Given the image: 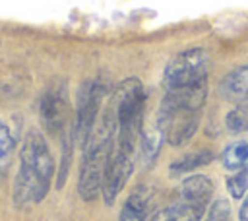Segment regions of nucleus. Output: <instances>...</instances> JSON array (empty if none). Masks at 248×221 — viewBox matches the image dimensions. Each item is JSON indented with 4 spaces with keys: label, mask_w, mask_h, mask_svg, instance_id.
Listing matches in <instances>:
<instances>
[{
    "label": "nucleus",
    "mask_w": 248,
    "mask_h": 221,
    "mask_svg": "<svg viewBox=\"0 0 248 221\" xmlns=\"http://www.w3.org/2000/svg\"><path fill=\"white\" fill-rule=\"evenodd\" d=\"M12 149H14V138H12V132H10V128L0 120V173H2V169L6 167Z\"/></svg>",
    "instance_id": "obj_18"
},
{
    "label": "nucleus",
    "mask_w": 248,
    "mask_h": 221,
    "mask_svg": "<svg viewBox=\"0 0 248 221\" xmlns=\"http://www.w3.org/2000/svg\"><path fill=\"white\" fill-rule=\"evenodd\" d=\"M205 99L207 81L192 87H176L165 91L155 126L170 145H182L196 134Z\"/></svg>",
    "instance_id": "obj_1"
},
{
    "label": "nucleus",
    "mask_w": 248,
    "mask_h": 221,
    "mask_svg": "<svg viewBox=\"0 0 248 221\" xmlns=\"http://www.w3.org/2000/svg\"><path fill=\"white\" fill-rule=\"evenodd\" d=\"M149 213V192L145 188H136L124 202L118 221H147Z\"/></svg>",
    "instance_id": "obj_11"
},
{
    "label": "nucleus",
    "mask_w": 248,
    "mask_h": 221,
    "mask_svg": "<svg viewBox=\"0 0 248 221\" xmlns=\"http://www.w3.org/2000/svg\"><path fill=\"white\" fill-rule=\"evenodd\" d=\"M225 126L231 134H240L248 130V105L232 107L225 116Z\"/></svg>",
    "instance_id": "obj_16"
},
{
    "label": "nucleus",
    "mask_w": 248,
    "mask_h": 221,
    "mask_svg": "<svg viewBox=\"0 0 248 221\" xmlns=\"http://www.w3.org/2000/svg\"><path fill=\"white\" fill-rule=\"evenodd\" d=\"M39 116L43 128L48 134L52 136L64 134V128L68 126L70 120V105H68L64 81H52L43 91L39 101Z\"/></svg>",
    "instance_id": "obj_6"
},
{
    "label": "nucleus",
    "mask_w": 248,
    "mask_h": 221,
    "mask_svg": "<svg viewBox=\"0 0 248 221\" xmlns=\"http://www.w3.org/2000/svg\"><path fill=\"white\" fill-rule=\"evenodd\" d=\"M54 161L46 140L41 132H27L19 151V171L14 180V204L23 207L31 202H41L50 186Z\"/></svg>",
    "instance_id": "obj_2"
},
{
    "label": "nucleus",
    "mask_w": 248,
    "mask_h": 221,
    "mask_svg": "<svg viewBox=\"0 0 248 221\" xmlns=\"http://www.w3.org/2000/svg\"><path fill=\"white\" fill-rule=\"evenodd\" d=\"M105 93H107V89L99 81H85L79 87L78 109H76V118L72 122V128H74L76 143L81 149L85 147V143L89 142V138H91V134L95 130L97 114H99V109H101Z\"/></svg>",
    "instance_id": "obj_5"
},
{
    "label": "nucleus",
    "mask_w": 248,
    "mask_h": 221,
    "mask_svg": "<svg viewBox=\"0 0 248 221\" xmlns=\"http://www.w3.org/2000/svg\"><path fill=\"white\" fill-rule=\"evenodd\" d=\"M229 213H231L229 202H227V200H217V202L211 205V209H209L205 221H229Z\"/></svg>",
    "instance_id": "obj_19"
},
{
    "label": "nucleus",
    "mask_w": 248,
    "mask_h": 221,
    "mask_svg": "<svg viewBox=\"0 0 248 221\" xmlns=\"http://www.w3.org/2000/svg\"><path fill=\"white\" fill-rule=\"evenodd\" d=\"M74 128H70L66 134H62V161H60V171H58V180L56 186L62 188L68 176V169H70V161H72V149H74Z\"/></svg>",
    "instance_id": "obj_15"
},
{
    "label": "nucleus",
    "mask_w": 248,
    "mask_h": 221,
    "mask_svg": "<svg viewBox=\"0 0 248 221\" xmlns=\"http://www.w3.org/2000/svg\"><path fill=\"white\" fill-rule=\"evenodd\" d=\"M209 56L203 48H188L178 52L165 68L163 83L167 89L192 87L207 81Z\"/></svg>",
    "instance_id": "obj_4"
},
{
    "label": "nucleus",
    "mask_w": 248,
    "mask_h": 221,
    "mask_svg": "<svg viewBox=\"0 0 248 221\" xmlns=\"http://www.w3.org/2000/svg\"><path fill=\"white\" fill-rule=\"evenodd\" d=\"M223 165L229 171L242 169L248 165V140H236L229 143L223 151Z\"/></svg>",
    "instance_id": "obj_14"
},
{
    "label": "nucleus",
    "mask_w": 248,
    "mask_h": 221,
    "mask_svg": "<svg viewBox=\"0 0 248 221\" xmlns=\"http://www.w3.org/2000/svg\"><path fill=\"white\" fill-rule=\"evenodd\" d=\"M132 171H134V155H128V153H122V151L114 149L112 157L107 165L105 178H103V188H101L107 205H110L116 200V196L124 188L126 180L130 178Z\"/></svg>",
    "instance_id": "obj_7"
},
{
    "label": "nucleus",
    "mask_w": 248,
    "mask_h": 221,
    "mask_svg": "<svg viewBox=\"0 0 248 221\" xmlns=\"http://www.w3.org/2000/svg\"><path fill=\"white\" fill-rule=\"evenodd\" d=\"M227 190L234 200L242 198L248 192V165L238 169V173L227 178Z\"/></svg>",
    "instance_id": "obj_17"
},
{
    "label": "nucleus",
    "mask_w": 248,
    "mask_h": 221,
    "mask_svg": "<svg viewBox=\"0 0 248 221\" xmlns=\"http://www.w3.org/2000/svg\"><path fill=\"white\" fill-rule=\"evenodd\" d=\"M143 87L136 78L124 79L112 99L110 105L116 116V134H114V149L134 155L138 149V142L141 136V118H143Z\"/></svg>",
    "instance_id": "obj_3"
},
{
    "label": "nucleus",
    "mask_w": 248,
    "mask_h": 221,
    "mask_svg": "<svg viewBox=\"0 0 248 221\" xmlns=\"http://www.w3.org/2000/svg\"><path fill=\"white\" fill-rule=\"evenodd\" d=\"M163 140H165V138H163V134H161V130H159L157 126L145 130V132L140 136V142H138L140 153H138V157H140V163H141L143 167H149V165L157 159Z\"/></svg>",
    "instance_id": "obj_13"
},
{
    "label": "nucleus",
    "mask_w": 248,
    "mask_h": 221,
    "mask_svg": "<svg viewBox=\"0 0 248 221\" xmlns=\"http://www.w3.org/2000/svg\"><path fill=\"white\" fill-rule=\"evenodd\" d=\"M176 198L207 207L213 198V182L205 174H192L182 180V184L178 186Z\"/></svg>",
    "instance_id": "obj_8"
},
{
    "label": "nucleus",
    "mask_w": 248,
    "mask_h": 221,
    "mask_svg": "<svg viewBox=\"0 0 248 221\" xmlns=\"http://www.w3.org/2000/svg\"><path fill=\"white\" fill-rule=\"evenodd\" d=\"M207 207L176 198L170 205L159 209L149 221H200Z\"/></svg>",
    "instance_id": "obj_9"
},
{
    "label": "nucleus",
    "mask_w": 248,
    "mask_h": 221,
    "mask_svg": "<svg viewBox=\"0 0 248 221\" xmlns=\"http://www.w3.org/2000/svg\"><path fill=\"white\" fill-rule=\"evenodd\" d=\"M238 219L240 221H248V196L244 198V202H242V205L238 209Z\"/></svg>",
    "instance_id": "obj_20"
},
{
    "label": "nucleus",
    "mask_w": 248,
    "mask_h": 221,
    "mask_svg": "<svg viewBox=\"0 0 248 221\" xmlns=\"http://www.w3.org/2000/svg\"><path fill=\"white\" fill-rule=\"evenodd\" d=\"M221 95L231 103L248 101V64L238 66L225 76L221 81Z\"/></svg>",
    "instance_id": "obj_10"
},
{
    "label": "nucleus",
    "mask_w": 248,
    "mask_h": 221,
    "mask_svg": "<svg viewBox=\"0 0 248 221\" xmlns=\"http://www.w3.org/2000/svg\"><path fill=\"white\" fill-rule=\"evenodd\" d=\"M215 159V153L209 151V149H200V151H192V153H186L182 157H178L176 161L170 163L169 167V173L178 176V174H186V173H192L194 169H200L207 163H211Z\"/></svg>",
    "instance_id": "obj_12"
}]
</instances>
